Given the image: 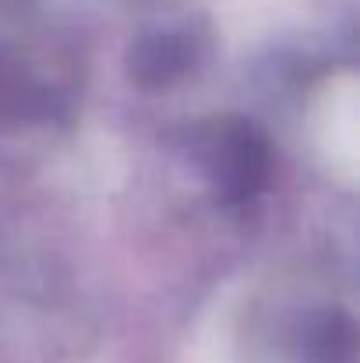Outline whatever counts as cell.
I'll return each mask as SVG.
<instances>
[{"mask_svg": "<svg viewBox=\"0 0 360 363\" xmlns=\"http://www.w3.org/2000/svg\"><path fill=\"white\" fill-rule=\"evenodd\" d=\"M205 169L227 198H247L265 177V141L244 121L216 123L205 138Z\"/></svg>", "mask_w": 360, "mask_h": 363, "instance_id": "1", "label": "cell"}, {"mask_svg": "<svg viewBox=\"0 0 360 363\" xmlns=\"http://www.w3.org/2000/svg\"><path fill=\"white\" fill-rule=\"evenodd\" d=\"M304 363H354V325L347 314H325L304 339Z\"/></svg>", "mask_w": 360, "mask_h": 363, "instance_id": "2", "label": "cell"}]
</instances>
